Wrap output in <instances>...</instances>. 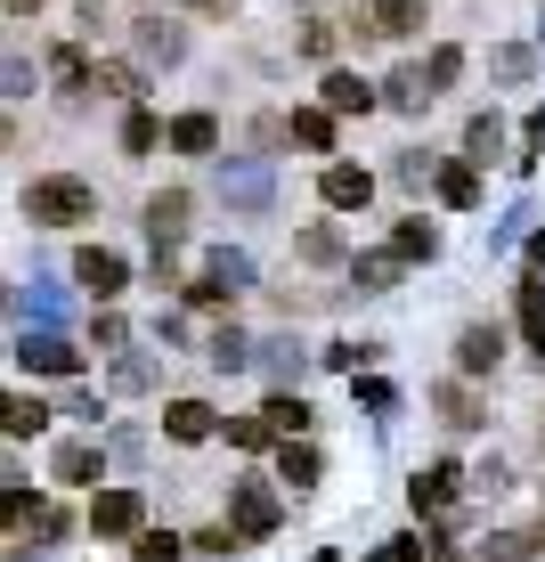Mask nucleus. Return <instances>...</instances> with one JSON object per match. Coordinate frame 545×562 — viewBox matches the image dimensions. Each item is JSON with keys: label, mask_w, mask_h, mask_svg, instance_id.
Returning a JSON list of instances; mask_svg holds the SVG:
<instances>
[{"label": "nucleus", "mask_w": 545, "mask_h": 562, "mask_svg": "<svg viewBox=\"0 0 545 562\" xmlns=\"http://www.w3.org/2000/svg\"><path fill=\"white\" fill-rule=\"evenodd\" d=\"M497 147H504V123L497 114H473V123H464V164H489Z\"/></svg>", "instance_id": "24"}, {"label": "nucleus", "mask_w": 545, "mask_h": 562, "mask_svg": "<svg viewBox=\"0 0 545 562\" xmlns=\"http://www.w3.org/2000/svg\"><path fill=\"white\" fill-rule=\"evenodd\" d=\"M171 147H180V155H212V147H220V123H212L204 106L180 114V123H171Z\"/></svg>", "instance_id": "20"}, {"label": "nucleus", "mask_w": 545, "mask_h": 562, "mask_svg": "<svg viewBox=\"0 0 545 562\" xmlns=\"http://www.w3.org/2000/svg\"><path fill=\"white\" fill-rule=\"evenodd\" d=\"M277 481L309 490V481H318V449H309V440H285V449H277Z\"/></svg>", "instance_id": "25"}, {"label": "nucleus", "mask_w": 545, "mask_h": 562, "mask_svg": "<svg viewBox=\"0 0 545 562\" xmlns=\"http://www.w3.org/2000/svg\"><path fill=\"white\" fill-rule=\"evenodd\" d=\"M245 285H252V261H245V254H228V245H220V254H204V278L188 285V302H204V310H212V302H237Z\"/></svg>", "instance_id": "2"}, {"label": "nucleus", "mask_w": 545, "mask_h": 562, "mask_svg": "<svg viewBox=\"0 0 545 562\" xmlns=\"http://www.w3.org/2000/svg\"><path fill=\"white\" fill-rule=\"evenodd\" d=\"M73 278L90 285V302H114V294L130 285V261L106 254V245H82V254H73Z\"/></svg>", "instance_id": "5"}, {"label": "nucleus", "mask_w": 545, "mask_h": 562, "mask_svg": "<svg viewBox=\"0 0 545 562\" xmlns=\"http://www.w3.org/2000/svg\"><path fill=\"white\" fill-rule=\"evenodd\" d=\"M99 464H106V457H99V440H66V449L49 457V473L66 481V490H82V481H99Z\"/></svg>", "instance_id": "17"}, {"label": "nucleus", "mask_w": 545, "mask_h": 562, "mask_svg": "<svg viewBox=\"0 0 545 562\" xmlns=\"http://www.w3.org/2000/svg\"><path fill=\"white\" fill-rule=\"evenodd\" d=\"M350 278H359V294H391V285H399V254H359Z\"/></svg>", "instance_id": "22"}, {"label": "nucleus", "mask_w": 545, "mask_h": 562, "mask_svg": "<svg viewBox=\"0 0 545 562\" xmlns=\"http://www.w3.org/2000/svg\"><path fill=\"white\" fill-rule=\"evenodd\" d=\"M440 408H447V424H480V416H473V400H464L456 383H447V392H440Z\"/></svg>", "instance_id": "39"}, {"label": "nucleus", "mask_w": 545, "mask_h": 562, "mask_svg": "<svg viewBox=\"0 0 545 562\" xmlns=\"http://www.w3.org/2000/svg\"><path fill=\"white\" fill-rule=\"evenodd\" d=\"M90 90H106V99H139V66H130V57H99Z\"/></svg>", "instance_id": "23"}, {"label": "nucleus", "mask_w": 545, "mask_h": 562, "mask_svg": "<svg viewBox=\"0 0 545 562\" xmlns=\"http://www.w3.org/2000/svg\"><path fill=\"white\" fill-rule=\"evenodd\" d=\"M147 237H155V261H163L171 245L188 237V196H180V188H163V196H147Z\"/></svg>", "instance_id": "10"}, {"label": "nucleus", "mask_w": 545, "mask_h": 562, "mask_svg": "<svg viewBox=\"0 0 545 562\" xmlns=\"http://www.w3.org/2000/svg\"><path fill=\"white\" fill-rule=\"evenodd\" d=\"M220 196L237 204V212H261V204H269V164H261V155H245V164H220Z\"/></svg>", "instance_id": "9"}, {"label": "nucleus", "mask_w": 545, "mask_h": 562, "mask_svg": "<svg viewBox=\"0 0 545 562\" xmlns=\"http://www.w3.org/2000/svg\"><path fill=\"white\" fill-rule=\"evenodd\" d=\"M33 432H49V408L16 392V400H9V440H33Z\"/></svg>", "instance_id": "29"}, {"label": "nucleus", "mask_w": 545, "mask_h": 562, "mask_svg": "<svg viewBox=\"0 0 545 562\" xmlns=\"http://www.w3.org/2000/svg\"><path fill=\"white\" fill-rule=\"evenodd\" d=\"M294 139H302L309 155H326V147H334V114H326V106H302V114H294Z\"/></svg>", "instance_id": "27"}, {"label": "nucleus", "mask_w": 545, "mask_h": 562, "mask_svg": "<svg viewBox=\"0 0 545 562\" xmlns=\"http://www.w3.org/2000/svg\"><path fill=\"white\" fill-rule=\"evenodd\" d=\"M513 318H521V335H530V351L545 359V278H537V269L521 278V294H513Z\"/></svg>", "instance_id": "18"}, {"label": "nucleus", "mask_w": 545, "mask_h": 562, "mask_svg": "<svg viewBox=\"0 0 545 562\" xmlns=\"http://www.w3.org/2000/svg\"><path fill=\"white\" fill-rule=\"evenodd\" d=\"M423 74H432V90H456V74H464V49H456V42H440Z\"/></svg>", "instance_id": "33"}, {"label": "nucleus", "mask_w": 545, "mask_h": 562, "mask_svg": "<svg viewBox=\"0 0 545 562\" xmlns=\"http://www.w3.org/2000/svg\"><path fill=\"white\" fill-rule=\"evenodd\" d=\"M16 212H25V221H42V228H73V221H90V212H99V188L73 180V171H49V180H25Z\"/></svg>", "instance_id": "1"}, {"label": "nucleus", "mask_w": 545, "mask_h": 562, "mask_svg": "<svg viewBox=\"0 0 545 562\" xmlns=\"http://www.w3.org/2000/svg\"><path fill=\"white\" fill-rule=\"evenodd\" d=\"M155 147H163V123H155L147 106H130L123 114V155H155Z\"/></svg>", "instance_id": "26"}, {"label": "nucleus", "mask_w": 545, "mask_h": 562, "mask_svg": "<svg viewBox=\"0 0 545 562\" xmlns=\"http://www.w3.org/2000/svg\"><path fill=\"white\" fill-rule=\"evenodd\" d=\"M366 562H399V554H391V547H383V554H366Z\"/></svg>", "instance_id": "42"}, {"label": "nucleus", "mask_w": 545, "mask_h": 562, "mask_svg": "<svg viewBox=\"0 0 545 562\" xmlns=\"http://www.w3.org/2000/svg\"><path fill=\"white\" fill-rule=\"evenodd\" d=\"M212 367H252V342L237 335V326H220V335H212V351H204Z\"/></svg>", "instance_id": "31"}, {"label": "nucleus", "mask_w": 545, "mask_h": 562, "mask_svg": "<svg viewBox=\"0 0 545 562\" xmlns=\"http://www.w3.org/2000/svg\"><path fill=\"white\" fill-rule=\"evenodd\" d=\"M188 538H171V530H139V547H130V562H180Z\"/></svg>", "instance_id": "32"}, {"label": "nucleus", "mask_w": 545, "mask_h": 562, "mask_svg": "<svg viewBox=\"0 0 545 562\" xmlns=\"http://www.w3.org/2000/svg\"><path fill=\"white\" fill-rule=\"evenodd\" d=\"M489 66L504 74V82H521V74H530V49H497V57H489Z\"/></svg>", "instance_id": "38"}, {"label": "nucleus", "mask_w": 545, "mask_h": 562, "mask_svg": "<svg viewBox=\"0 0 545 562\" xmlns=\"http://www.w3.org/2000/svg\"><path fill=\"white\" fill-rule=\"evenodd\" d=\"M497 359H504L497 326H464V335H456V375H497Z\"/></svg>", "instance_id": "12"}, {"label": "nucleus", "mask_w": 545, "mask_h": 562, "mask_svg": "<svg viewBox=\"0 0 545 562\" xmlns=\"http://www.w3.org/2000/svg\"><path fill=\"white\" fill-rule=\"evenodd\" d=\"M90 530L99 538H139L147 530V497L139 490H99L90 497Z\"/></svg>", "instance_id": "3"}, {"label": "nucleus", "mask_w": 545, "mask_h": 562, "mask_svg": "<svg viewBox=\"0 0 545 562\" xmlns=\"http://www.w3.org/2000/svg\"><path fill=\"white\" fill-rule=\"evenodd\" d=\"M359 400H366V408H375V416H383V408H399V392H391V383H375V375L359 383Z\"/></svg>", "instance_id": "37"}, {"label": "nucleus", "mask_w": 545, "mask_h": 562, "mask_svg": "<svg viewBox=\"0 0 545 562\" xmlns=\"http://www.w3.org/2000/svg\"><path fill=\"white\" fill-rule=\"evenodd\" d=\"M228 530H237L245 547L269 538V530H277V497H269L261 481H237V490H228Z\"/></svg>", "instance_id": "4"}, {"label": "nucleus", "mask_w": 545, "mask_h": 562, "mask_svg": "<svg viewBox=\"0 0 545 562\" xmlns=\"http://www.w3.org/2000/svg\"><path fill=\"white\" fill-rule=\"evenodd\" d=\"M16 359H25L33 375H82V351H73L66 335H16Z\"/></svg>", "instance_id": "7"}, {"label": "nucleus", "mask_w": 545, "mask_h": 562, "mask_svg": "<svg viewBox=\"0 0 545 562\" xmlns=\"http://www.w3.org/2000/svg\"><path fill=\"white\" fill-rule=\"evenodd\" d=\"M228 440H237V449H269V440H277V432H269L261 416H237V424H228Z\"/></svg>", "instance_id": "35"}, {"label": "nucleus", "mask_w": 545, "mask_h": 562, "mask_svg": "<svg viewBox=\"0 0 545 562\" xmlns=\"http://www.w3.org/2000/svg\"><path fill=\"white\" fill-rule=\"evenodd\" d=\"M318 196L334 204V212H366V196H375V171H359V164H326V171H318Z\"/></svg>", "instance_id": "8"}, {"label": "nucleus", "mask_w": 545, "mask_h": 562, "mask_svg": "<svg viewBox=\"0 0 545 562\" xmlns=\"http://www.w3.org/2000/svg\"><path fill=\"white\" fill-rule=\"evenodd\" d=\"M432 188H440V204H447V212H473V204H480V164H440V180H432Z\"/></svg>", "instance_id": "19"}, {"label": "nucleus", "mask_w": 545, "mask_h": 562, "mask_svg": "<svg viewBox=\"0 0 545 562\" xmlns=\"http://www.w3.org/2000/svg\"><path fill=\"white\" fill-rule=\"evenodd\" d=\"M391 254H399V261H432V254H440V237H432L423 221H399V228H391Z\"/></svg>", "instance_id": "28"}, {"label": "nucleus", "mask_w": 545, "mask_h": 562, "mask_svg": "<svg viewBox=\"0 0 545 562\" xmlns=\"http://www.w3.org/2000/svg\"><path fill=\"white\" fill-rule=\"evenodd\" d=\"M537 147H545V106H530V123H521V164H537Z\"/></svg>", "instance_id": "36"}, {"label": "nucleus", "mask_w": 545, "mask_h": 562, "mask_svg": "<svg viewBox=\"0 0 545 562\" xmlns=\"http://www.w3.org/2000/svg\"><path fill=\"white\" fill-rule=\"evenodd\" d=\"M261 424H269L277 440H302V432H309V400H302V392H269V400H261Z\"/></svg>", "instance_id": "16"}, {"label": "nucleus", "mask_w": 545, "mask_h": 562, "mask_svg": "<svg viewBox=\"0 0 545 562\" xmlns=\"http://www.w3.org/2000/svg\"><path fill=\"white\" fill-rule=\"evenodd\" d=\"M188 9H228V0H188Z\"/></svg>", "instance_id": "41"}, {"label": "nucleus", "mask_w": 545, "mask_h": 562, "mask_svg": "<svg viewBox=\"0 0 545 562\" xmlns=\"http://www.w3.org/2000/svg\"><path fill=\"white\" fill-rule=\"evenodd\" d=\"M302 261H342V237L334 228H302Z\"/></svg>", "instance_id": "34"}, {"label": "nucleus", "mask_w": 545, "mask_h": 562, "mask_svg": "<svg viewBox=\"0 0 545 562\" xmlns=\"http://www.w3.org/2000/svg\"><path fill=\"white\" fill-rule=\"evenodd\" d=\"M456 464H423V473L416 481H407V506H416V514H447V506H456Z\"/></svg>", "instance_id": "11"}, {"label": "nucleus", "mask_w": 545, "mask_h": 562, "mask_svg": "<svg viewBox=\"0 0 545 562\" xmlns=\"http://www.w3.org/2000/svg\"><path fill=\"white\" fill-rule=\"evenodd\" d=\"M423 25V0H366V33L375 42H407Z\"/></svg>", "instance_id": "13"}, {"label": "nucleus", "mask_w": 545, "mask_h": 562, "mask_svg": "<svg viewBox=\"0 0 545 562\" xmlns=\"http://www.w3.org/2000/svg\"><path fill=\"white\" fill-rule=\"evenodd\" d=\"M530 269H545V228H537V237H530Z\"/></svg>", "instance_id": "40"}, {"label": "nucleus", "mask_w": 545, "mask_h": 562, "mask_svg": "<svg viewBox=\"0 0 545 562\" xmlns=\"http://www.w3.org/2000/svg\"><path fill=\"white\" fill-rule=\"evenodd\" d=\"M318 99H326V114H375V106H383V90L366 82V74L334 66V74H326V82H318Z\"/></svg>", "instance_id": "6"}, {"label": "nucleus", "mask_w": 545, "mask_h": 562, "mask_svg": "<svg viewBox=\"0 0 545 562\" xmlns=\"http://www.w3.org/2000/svg\"><path fill=\"white\" fill-rule=\"evenodd\" d=\"M432 99H440V90H432V74H423V66H399L391 82H383V106H399V114H423Z\"/></svg>", "instance_id": "15"}, {"label": "nucleus", "mask_w": 545, "mask_h": 562, "mask_svg": "<svg viewBox=\"0 0 545 562\" xmlns=\"http://www.w3.org/2000/svg\"><path fill=\"white\" fill-rule=\"evenodd\" d=\"M130 42H139V66H180V57H188V33H180V25H163V16H147Z\"/></svg>", "instance_id": "14"}, {"label": "nucleus", "mask_w": 545, "mask_h": 562, "mask_svg": "<svg viewBox=\"0 0 545 562\" xmlns=\"http://www.w3.org/2000/svg\"><path fill=\"white\" fill-rule=\"evenodd\" d=\"M49 74L66 82V99H73V90H90V74H99V66H90L82 49H57V57H49Z\"/></svg>", "instance_id": "30"}, {"label": "nucleus", "mask_w": 545, "mask_h": 562, "mask_svg": "<svg viewBox=\"0 0 545 562\" xmlns=\"http://www.w3.org/2000/svg\"><path fill=\"white\" fill-rule=\"evenodd\" d=\"M163 432H171V440H212V408H204V400H171V408H163Z\"/></svg>", "instance_id": "21"}]
</instances>
